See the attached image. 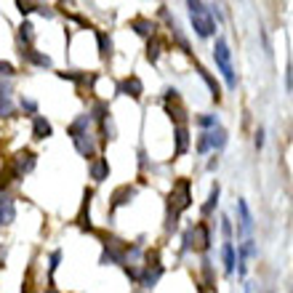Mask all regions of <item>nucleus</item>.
Instances as JSON below:
<instances>
[{"label":"nucleus","instance_id":"obj_1","mask_svg":"<svg viewBox=\"0 0 293 293\" xmlns=\"http://www.w3.org/2000/svg\"><path fill=\"white\" fill-rule=\"evenodd\" d=\"M189 14H192V24H195L200 37H208L216 32V21H213V16H211L205 3H189Z\"/></svg>","mask_w":293,"mask_h":293},{"label":"nucleus","instance_id":"obj_2","mask_svg":"<svg viewBox=\"0 0 293 293\" xmlns=\"http://www.w3.org/2000/svg\"><path fill=\"white\" fill-rule=\"evenodd\" d=\"M213 59H216L221 75L227 77V86L235 88V86H238V80H235V70H232V54H229V46H227L224 37H219L216 46H213Z\"/></svg>","mask_w":293,"mask_h":293},{"label":"nucleus","instance_id":"obj_3","mask_svg":"<svg viewBox=\"0 0 293 293\" xmlns=\"http://www.w3.org/2000/svg\"><path fill=\"white\" fill-rule=\"evenodd\" d=\"M14 216H16L14 200L5 197V195H0V224H11V221H14Z\"/></svg>","mask_w":293,"mask_h":293},{"label":"nucleus","instance_id":"obj_4","mask_svg":"<svg viewBox=\"0 0 293 293\" xmlns=\"http://www.w3.org/2000/svg\"><path fill=\"white\" fill-rule=\"evenodd\" d=\"M32 165H35V155H32V152H19V155H16V173L32 171Z\"/></svg>","mask_w":293,"mask_h":293},{"label":"nucleus","instance_id":"obj_5","mask_svg":"<svg viewBox=\"0 0 293 293\" xmlns=\"http://www.w3.org/2000/svg\"><path fill=\"white\" fill-rule=\"evenodd\" d=\"M123 91L131 93V96H142V80H139V77H128V80L123 83Z\"/></svg>","mask_w":293,"mask_h":293},{"label":"nucleus","instance_id":"obj_6","mask_svg":"<svg viewBox=\"0 0 293 293\" xmlns=\"http://www.w3.org/2000/svg\"><path fill=\"white\" fill-rule=\"evenodd\" d=\"M46 136H51V126L43 120L40 115H37L35 117V139H46Z\"/></svg>","mask_w":293,"mask_h":293},{"label":"nucleus","instance_id":"obj_7","mask_svg":"<svg viewBox=\"0 0 293 293\" xmlns=\"http://www.w3.org/2000/svg\"><path fill=\"white\" fill-rule=\"evenodd\" d=\"M205 136H208V144L219 146V149L224 146V142H227V133L224 131H211V133H205Z\"/></svg>","mask_w":293,"mask_h":293},{"label":"nucleus","instance_id":"obj_8","mask_svg":"<svg viewBox=\"0 0 293 293\" xmlns=\"http://www.w3.org/2000/svg\"><path fill=\"white\" fill-rule=\"evenodd\" d=\"M224 264H227V272H235V251H232V243H224Z\"/></svg>","mask_w":293,"mask_h":293},{"label":"nucleus","instance_id":"obj_9","mask_svg":"<svg viewBox=\"0 0 293 293\" xmlns=\"http://www.w3.org/2000/svg\"><path fill=\"white\" fill-rule=\"evenodd\" d=\"M238 208H240V213H243V229L248 232V229H251V224H253L251 211H248V202H245V200H238Z\"/></svg>","mask_w":293,"mask_h":293},{"label":"nucleus","instance_id":"obj_10","mask_svg":"<svg viewBox=\"0 0 293 293\" xmlns=\"http://www.w3.org/2000/svg\"><path fill=\"white\" fill-rule=\"evenodd\" d=\"M21 54H24L30 61L40 64V67H51V59H48V56H40V54H35V51H21Z\"/></svg>","mask_w":293,"mask_h":293},{"label":"nucleus","instance_id":"obj_11","mask_svg":"<svg viewBox=\"0 0 293 293\" xmlns=\"http://www.w3.org/2000/svg\"><path fill=\"white\" fill-rule=\"evenodd\" d=\"M184 149H187V131L179 128V131H176V155H182Z\"/></svg>","mask_w":293,"mask_h":293},{"label":"nucleus","instance_id":"obj_12","mask_svg":"<svg viewBox=\"0 0 293 293\" xmlns=\"http://www.w3.org/2000/svg\"><path fill=\"white\" fill-rule=\"evenodd\" d=\"M107 176V163L99 160L96 165H93V179H104Z\"/></svg>","mask_w":293,"mask_h":293},{"label":"nucleus","instance_id":"obj_13","mask_svg":"<svg viewBox=\"0 0 293 293\" xmlns=\"http://www.w3.org/2000/svg\"><path fill=\"white\" fill-rule=\"evenodd\" d=\"M11 112H14V107H11L8 99H0V117H8Z\"/></svg>","mask_w":293,"mask_h":293},{"label":"nucleus","instance_id":"obj_14","mask_svg":"<svg viewBox=\"0 0 293 293\" xmlns=\"http://www.w3.org/2000/svg\"><path fill=\"white\" fill-rule=\"evenodd\" d=\"M32 35H35V32H32V24H24V27H21V37H24L27 43L32 40Z\"/></svg>","mask_w":293,"mask_h":293},{"label":"nucleus","instance_id":"obj_15","mask_svg":"<svg viewBox=\"0 0 293 293\" xmlns=\"http://www.w3.org/2000/svg\"><path fill=\"white\" fill-rule=\"evenodd\" d=\"M99 43H101V54H110V43H107V35H99Z\"/></svg>","mask_w":293,"mask_h":293},{"label":"nucleus","instance_id":"obj_16","mask_svg":"<svg viewBox=\"0 0 293 293\" xmlns=\"http://www.w3.org/2000/svg\"><path fill=\"white\" fill-rule=\"evenodd\" d=\"M0 75H14V67L5 64V61H0Z\"/></svg>","mask_w":293,"mask_h":293},{"label":"nucleus","instance_id":"obj_17","mask_svg":"<svg viewBox=\"0 0 293 293\" xmlns=\"http://www.w3.org/2000/svg\"><path fill=\"white\" fill-rule=\"evenodd\" d=\"M8 93H11V88L3 86V80H0V99H8Z\"/></svg>","mask_w":293,"mask_h":293},{"label":"nucleus","instance_id":"obj_18","mask_svg":"<svg viewBox=\"0 0 293 293\" xmlns=\"http://www.w3.org/2000/svg\"><path fill=\"white\" fill-rule=\"evenodd\" d=\"M261 144H264V133L258 131V133H256V146H261Z\"/></svg>","mask_w":293,"mask_h":293},{"label":"nucleus","instance_id":"obj_19","mask_svg":"<svg viewBox=\"0 0 293 293\" xmlns=\"http://www.w3.org/2000/svg\"><path fill=\"white\" fill-rule=\"evenodd\" d=\"M48 293H56V291H48Z\"/></svg>","mask_w":293,"mask_h":293},{"label":"nucleus","instance_id":"obj_20","mask_svg":"<svg viewBox=\"0 0 293 293\" xmlns=\"http://www.w3.org/2000/svg\"><path fill=\"white\" fill-rule=\"evenodd\" d=\"M0 267H3V264H0Z\"/></svg>","mask_w":293,"mask_h":293}]
</instances>
